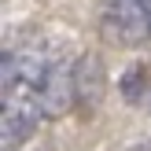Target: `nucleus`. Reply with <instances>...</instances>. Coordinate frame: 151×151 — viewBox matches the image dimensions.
<instances>
[{
  "instance_id": "1",
  "label": "nucleus",
  "mask_w": 151,
  "mask_h": 151,
  "mask_svg": "<svg viewBox=\"0 0 151 151\" xmlns=\"http://www.w3.org/2000/svg\"><path fill=\"white\" fill-rule=\"evenodd\" d=\"M4 85V151H19L37 125L59 118L78 100V63L48 48H11L0 66Z\"/></svg>"
},
{
  "instance_id": "2",
  "label": "nucleus",
  "mask_w": 151,
  "mask_h": 151,
  "mask_svg": "<svg viewBox=\"0 0 151 151\" xmlns=\"http://www.w3.org/2000/svg\"><path fill=\"white\" fill-rule=\"evenodd\" d=\"M103 41L118 48H137L151 41V0H107L100 15Z\"/></svg>"
},
{
  "instance_id": "3",
  "label": "nucleus",
  "mask_w": 151,
  "mask_h": 151,
  "mask_svg": "<svg viewBox=\"0 0 151 151\" xmlns=\"http://www.w3.org/2000/svg\"><path fill=\"white\" fill-rule=\"evenodd\" d=\"M125 96H129L137 107H144V111H151V74H144V70H133L129 78H125Z\"/></svg>"
}]
</instances>
